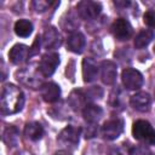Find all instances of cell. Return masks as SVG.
<instances>
[{
  "label": "cell",
  "mask_w": 155,
  "mask_h": 155,
  "mask_svg": "<svg viewBox=\"0 0 155 155\" xmlns=\"http://www.w3.org/2000/svg\"><path fill=\"white\" fill-rule=\"evenodd\" d=\"M24 105V94L22 90L12 84L2 87L0 97V110L4 115L16 114L22 110Z\"/></svg>",
  "instance_id": "1"
},
{
  "label": "cell",
  "mask_w": 155,
  "mask_h": 155,
  "mask_svg": "<svg viewBox=\"0 0 155 155\" xmlns=\"http://www.w3.org/2000/svg\"><path fill=\"white\" fill-rule=\"evenodd\" d=\"M132 134L137 140L144 144H149V145L155 144V130L145 120H138L133 124Z\"/></svg>",
  "instance_id": "2"
},
{
  "label": "cell",
  "mask_w": 155,
  "mask_h": 155,
  "mask_svg": "<svg viewBox=\"0 0 155 155\" xmlns=\"http://www.w3.org/2000/svg\"><path fill=\"white\" fill-rule=\"evenodd\" d=\"M40 75H41V73L39 71V68H38V70H35L33 67H25L24 69L18 70L16 74L17 80L21 84H23L24 86L30 87V88H38V87L42 86Z\"/></svg>",
  "instance_id": "3"
},
{
  "label": "cell",
  "mask_w": 155,
  "mask_h": 155,
  "mask_svg": "<svg viewBox=\"0 0 155 155\" xmlns=\"http://www.w3.org/2000/svg\"><path fill=\"white\" fill-rule=\"evenodd\" d=\"M80 133V128H76L74 126H67L58 134V143L67 149H75L79 144Z\"/></svg>",
  "instance_id": "4"
},
{
  "label": "cell",
  "mask_w": 155,
  "mask_h": 155,
  "mask_svg": "<svg viewBox=\"0 0 155 155\" xmlns=\"http://www.w3.org/2000/svg\"><path fill=\"white\" fill-rule=\"evenodd\" d=\"M78 15L85 19V21H91L94 19L102 11V5L97 1H91V0H84L80 1L76 6Z\"/></svg>",
  "instance_id": "5"
},
{
  "label": "cell",
  "mask_w": 155,
  "mask_h": 155,
  "mask_svg": "<svg viewBox=\"0 0 155 155\" xmlns=\"http://www.w3.org/2000/svg\"><path fill=\"white\" fill-rule=\"evenodd\" d=\"M124 131V121L119 117L116 119H110L104 122L102 126V136L103 138L108 140H114L116 139Z\"/></svg>",
  "instance_id": "6"
},
{
  "label": "cell",
  "mask_w": 155,
  "mask_h": 155,
  "mask_svg": "<svg viewBox=\"0 0 155 155\" xmlns=\"http://www.w3.org/2000/svg\"><path fill=\"white\" fill-rule=\"evenodd\" d=\"M59 64V56L56 52L46 53L42 56L39 63V71L42 76H51Z\"/></svg>",
  "instance_id": "7"
},
{
  "label": "cell",
  "mask_w": 155,
  "mask_h": 155,
  "mask_svg": "<svg viewBox=\"0 0 155 155\" xmlns=\"http://www.w3.org/2000/svg\"><path fill=\"white\" fill-rule=\"evenodd\" d=\"M121 80L124 86L127 90H138L143 85V76L142 74L133 69V68H126L122 70Z\"/></svg>",
  "instance_id": "8"
},
{
  "label": "cell",
  "mask_w": 155,
  "mask_h": 155,
  "mask_svg": "<svg viewBox=\"0 0 155 155\" xmlns=\"http://www.w3.org/2000/svg\"><path fill=\"white\" fill-rule=\"evenodd\" d=\"M111 33L113 35L120 40V41H126L132 36V25L130 24V22L125 18H117L113 25H111Z\"/></svg>",
  "instance_id": "9"
},
{
  "label": "cell",
  "mask_w": 155,
  "mask_h": 155,
  "mask_svg": "<svg viewBox=\"0 0 155 155\" xmlns=\"http://www.w3.org/2000/svg\"><path fill=\"white\" fill-rule=\"evenodd\" d=\"M30 56H33L31 47H28L23 44H17L15 45L10 52H8V58L13 64H21L24 63Z\"/></svg>",
  "instance_id": "10"
},
{
  "label": "cell",
  "mask_w": 155,
  "mask_h": 155,
  "mask_svg": "<svg viewBox=\"0 0 155 155\" xmlns=\"http://www.w3.org/2000/svg\"><path fill=\"white\" fill-rule=\"evenodd\" d=\"M117 67L111 61H103L101 63V79L105 85H113L116 80Z\"/></svg>",
  "instance_id": "11"
},
{
  "label": "cell",
  "mask_w": 155,
  "mask_h": 155,
  "mask_svg": "<svg viewBox=\"0 0 155 155\" xmlns=\"http://www.w3.org/2000/svg\"><path fill=\"white\" fill-rule=\"evenodd\" d=\"M61 44H62L61 34L58 33V30L54 27H50V28H47L44 31V35H42V45H44L45 48L53 50V48H57Z\"/></svg>",
  "instance_id": "12"
},
{
  "label": "cell",
  "mask_w": 155,
  "mask_h": 155,
  "mask_svg": "<svg viewBox=\"0 0 155 155\" xmlns=\"http://www.w3.org/2000/svg\"><path fill=\"white\" fill-rule=\"evenodd\" d=\"M41 97L47 103H54L59 99L61 96V88L54 82H45L40 87Z\"/></svg>",
  "instance_id": "13"
},
{
  "label": "cell",
  "mask_w": 155,
  "mask_h": 155,
  "mask_svg": "<svg viewBox=\"0 0 155 155\" xmlns=\"http://www.w3.org/2000/svg\"><path fill=\"white\" fill-rule=\"evenodd\" d=\"M130 103L133 107V109L138 111H147L150 108L151 98L147 92H138L130 98Z\"/></svg>",
  "instance_id": "14"
},
{
  "label": "cell",
  "mask_w": 155,
  "mask_h": 155,
  "mask_svg": "<svg viewBox=\"0 0 155 155\" xmlns=\"http://www.w3.org/2000/svg\"><path fill=\"white\" fill-rule=\"evenodd\" d=\"M98 65L92 58H84L82 61V78L85 82H92L97 79Z\"/></svg>",
  "instance_id": "15"
},
{
  "label": "cell",
  "mask_w": 155,
  "mask_h": 155,
  "mask_svg": "<svg viewBox=\"0 0 155 155\" xmlns=\"http://www.w3.org/2000/svg\"><path fill=\"white\" fill-rule=\"evenodd\" d=\"M85 44H86V40H85V36L84 34H81L80 31H74L71 33L69 36H68V40H67V46L68 48L74 52V53H81L85 48Z\"/></svg>",
  "instance_id": "16"
},
{
  "label": "cell",
  "mask_w": 155,
  "mask_h": 155,
  "mask_svg": "<svg viewBox=\"0 0 155 155\" xmlns=\"http://www.w3.org/2000/svg\"><path fill=\"white\" fill-rule=\"evenodd\" d=\"M82 115H84V119L88 124H96L103 116V110L101 107L96 104H87L82 109Z\"/></svg>",
  "instance_id": "17"
},
{
  "label": "cell",
  "mask_w": 155,
  "mask_h": 155,
  "mask_svg": "<svg viewBox=\"0 0 155 155\" xmlns=\"http://www.w3.org/2000/svg\"><path fill=\"white\" fill-rule=\"evenodd\" d=\"M86 101H87V97H86V93L81 90H74L69 98H68V103L69 105L74 109V110H80V109H84L87 104H86Z\"/></svg>",
  "instance_id": "18"
},
{
  "label": "cell",
  "mask_w": 155,
  "mask_h": 155,
  "mask_svg": "<svg viewBox=\"0 0 155 155\" xmlns=\"http://www.w3.org/2000/svg\"><path fill=\"white\" fill-rule=\"evenodd\" d=\"M24 134L30 140H39L44 136V128L39 122H28L24 127Z\"/></svg>",
  "instance_id": "19"
},
{
  "label": "cell",
  "mask_w": 155,
  "mask_h": 155,
  "mask_svg": "<svg viewBox=\"0 0 155 155\" xmlns=\"http://www.w3.org/2000/svg\"><path fill=\"white\" fill-rule=\"evenodd\" d=\"M154 36H155V34L150 29L140 30L136 35V38H134V47L136 48H144V47H147L153 41Z\"/></svg>",
  "instance_id": "20"
},
{
  "label": "cell",
  "mask_w": 155,
  "mask_h": 155,
  "mask_svg": "<svg viewBox=\"0 0 155 155\" xmlns=\"http://www.w3.org/2000/svg\"><path fill=\"white\" fill-rule=\"evenodd\" d=\"M33 31V24L28 19H19L15 23V33L21 38H28Z\"/></svg>",
  "instance_id": "21"
},
{
  "label": "cell",
  "mask_w": 155,
  "mask_h": 155,
  "mask_svg": "<svg viewBox=\"0 0 155 155\" xmlns=\"http://www.w3.org/2000/svg\"><path fill=\"white\" fill-rule=\"evenodd\" d=\"M17 139H18V132H17V128L13 127V126H10L8 128H6L5 133H4V142L11 147L16 145L17 143Z\"/></svg>",
  "instance_id": "22"
},
{
  "label": "cell",
  "mask_w": 155,
  "mask_h": 155,
  "mask_svg": "<svg viewBox=\"0 0 155 155\" xmlns=\"http://www.w3.org/2000/svg\"><path fill=\"white\" fill-rule=\"evenodd\" d=\"M143 19H144V23L150 27V28H154L155 29V10H150V11H147L143 16Z\"/></svg>",
  "instance_id": "23"
},
{
  "label": "cell",
  "mask_w": 155,
  "mask_h": 155,
  "mask_svg": "<svg viewBox=\"0 0 155 155\" xmlns=\"http://www.w3.org/2000/svg\"><path fill=\"white\" fill-rule=\"evenodd\" d=\"M103 94V91L101 90L99 86H93L92 88H90L87 92H86V97H87V101L88 99H96V98H101Z\"/></svg>",
  "instance_id": "24"
},
{
  "label": "cell",
  "mask_w": 155,
  "mask_h": 155,
  "mask_svg": "<svg viewBox=\"0 0 155 155\" xmlns=\"http://www.w3.org/2000/svg\"><path fill=\"white\" fill-rule=\"evenodd\" d=\"M50 5H51L50 1H42V0H39V1L36 0V1H33V4H31L33 8L36 12H44V11H46L50 7Z\"/></svg>",
  "instance_id": "25"
},
{
  "label": "cell",
  "mask_w": 155,
  "mask_h": 155,
  "mask_svg": "<svg viewBox=\"0 0 155 155\" xmlns=\"http://www.w3.org/2000/svg\"><path fill=\"white\" fill-rule=\"evenodd\" d=\"M130 155H150L149 150L144 147V145H139V147H134L130 150Z\"/></svg>",
  "instance_id": "26"
},
{
  "label": "cell",
  "mask_w": 155,
  "mask_h": 155,
  "mask_svg": "<svg viewBox=\"0 0 155 155\" xmlns=\"http://www.w3.org/2000/svg\"><path fill=\"white\" fill-rule=\"evenodd\" d=\"M97 131H98V128H97L96 124H90V126H87V128L85 131V137L86 138H92V137L96 136Z\"/></svg>",
  "instance_id": "27"
},
{
  "label": "cell",
  "mask_w": 155,
  "mask_h": 155,
  "mask_svg": "<svg viewBox=\"0 0 155 155\" xmlns=\"http://www.w3.org/2000/svg\"><path fill=\"white\" fill-rule=\"evenodd\" d=\"M114 4H115L116 6H124V7H126V6L130 5V1H122V2H121V1H115Z\"/></svg>",
  "instance_id": "28"
},
{
  "label": "cell",
  "mask_w": 155,
  "mask_h": 155,
  "mask_svg": "<svg viewBox=\"0 0 155 155\" xmlns=\"http://www.w3.org/2000/svg\"><path fill=\"white\" fill-rule=\"evenodd\" d=\"M109 155H122L121 153H120V150L119 149H113L111 151H110V154Z\"/></svg>",
  "instance_id": "29"
},
{
  "label": "cell",
  "mask_w": 155,
  "mask_h": 155,
  "mask_svg": "<svg viewBox=\"0 0 155 155\" xmlns=\"http://www.w3.org/2000/svg\"><path fill=\"white\" fill-rule=\"evenodd\" d=\"M54 155H69V153H67V151H64V150H61V151H57Z\"/></svg>",
  "instance_id": "30"
},
{
  "label": "cell",
  "mask_w": 155,
  "mask_h": 155,
  "mask_svg": "<svg viewBox=\"0 0 155 155\" xmlns=\"http://www.w3.org/2000/svg\"><path fill=\"white\" fill-rule=\"evenodd\" d=\"M154 53H155V46H154Z\"/></svg>",
  "instance_id": "31"
}]
</instances>
